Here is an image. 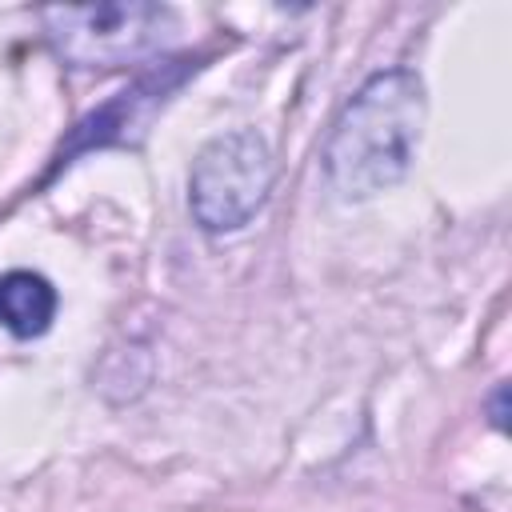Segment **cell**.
Instances as JSON below:
<instances>
[{"instance_id": "obj_1", "label": "cell", "mask_w": 512, "mask_h": 512, "mask_svg": "<svg viewBox=\"0 0 512 512\" xmlns=\"http://www.w3.org/2000/svg\"><path fill=\"white\" fill-rule=\"evenodd\" d=\"M424 128V84L408 68L376 72L336 116L324 176L340 200H368L404 180Z\"/></svg>"}, {"instance_id": "obj_2", "label": "cell", "mask_w": 512, "mask_h": 512, "mask_svg": "<svg viewBox=\"0 0 512 512\" xmlns=\"http://www.w3.org/2000/svg\"><path fill=\"white\" fill-rule=\"evenodd\" d=\"M44 36L52 52L72 68H124L152 52H160L176 28L180 16L168 4H56L40 8Z\"/></svg>"}, {"instance_id": "obj_3", "label": "cell", "mask_w": 512, "mask_h": 512, "mask_svg": "<svg viewBox=\"0 0 512 512\" xmlns=\"http://www.w3.org/2000/svg\"><path fill=\"white\" fill-rule=\"evenodd\" d=\"M272 148L260 132L236 128L224 136H212L188 172V208L192 220L212 232H240L268 200L272 192Z\"/></svg>"}, {"instance_id": "obj_4", "label": "cell", "mask_w": 512, "mask_h": 512, "mask_svg": "<svg viewBox=\"0 0 512 512\" xmlns=\"http://www.w3.org/2000/svg\"><path fill=\"white\" fill-rule=\"evenodd\" d=\"M184 72H188V60H180V68H156V72H148L132 92H120L112 104H104L100 112H92L88 120H80V128L72 132L68 156L80 152V148H92V144L128 140V128L144 124L148 108H152V104H164V96L184 80Z\"/></svg>"}, {"instance_id": "obj_5", "label": "cell", "mask_w": 512, "mask_h": 512, "mask_svg": "<svg viewBox=\"0 0 512 512\" xmlns=\"http://www.w3.org/2000/svg\"><path fill=\"white\" fill-rule=\"evenodd\" d=\"M56 320V288L40 276V272H4L0 276V324L20 336V340H32V336H44Z\"/></svg>"}]
</instances>
